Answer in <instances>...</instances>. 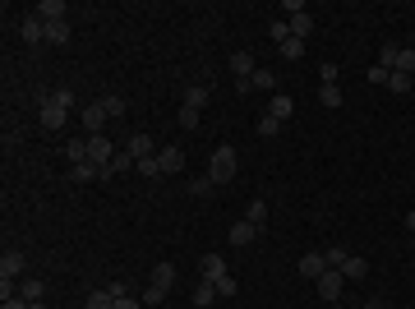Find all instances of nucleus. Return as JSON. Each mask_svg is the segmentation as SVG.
<instances>
[{"mask_svg": "<svg viewBox=\"0 0 415 309\" xmlns=\"http://www.w3.org/2000/svg\"><path fill=\"white\" fill-rule=\"evenodd\" d=\"M300 273H305V277H314V281H319L323 273H328V259H323L319 249H309V254H300Z\"/></svg>", "mask_w": 415, "mask_h": 309, "instance_id": "obj_9", "label": "nucleus"}, {"mask_svg": "<svg viewBox=\"0 0 415 309\" xmlns=\"http://www.w3.org/2000/svg\"><path fill=\"white\" fill-rule=\"evenodd\" d=\"M134 171H138V175H148V180H157V175H162V167H157V153H153V157H143Z\"/></svg>", "mask_w": 415, "mask_h": 309, "instance_id": "obj_35", "label": "nucleus"}, {"mask_svg": "<svg viewBox=\"0 0 415 309\" xmlns=\"http://www.w3.org/2000/svg\"><path fill=\"white\" fill-rule=\"evenodd\" d=\"M70 175H74L78 185H88V180H102V167H92V162H78V167H70Z\"/></svg>", "mask_w": 415, "mask_h": 309, "instance_id": "obj_20", "label": "nucleus"}, {"mask_svg": "<svg viewBox=\"0 0 415 309\" xmlns=\"http://www.w3.org/2000/svg\"><path fill=\"white\" fill-rule=\"evenodd\" d=\"M406 231L415 235V208H411V213H406Z\"/></svg>", "mask_w": 415, "mask_h": 309, "instance_id": "obj_47", "label": "nucleus"}, {"mask_svg": "<svg viewBox=\"0 0 415 309\" xmlns=\"http://www.w3.org/2000/svg\"><path fill=\"white\" fill-rule=\"evenodd\" d=\"M46 42H51V47H65V42H70V19H61V23H46Z\"/></svg>", "mask_w": 415, "mask_h": 309, "instance_id": "obj_19", "label": "nucleus"}, {"mask_svg": "<svg viewBox=\"0 0 415 309\" xmlns=\"http://www.w3.org/2000/svg\"><path fill=\"white\" fill-rule=\"evenodd\" d=\"M254 129H259L263 139H273V134H281V120H273V116H268V111H263V120L254 125Z\"/></svg>", "mask_w": 415, "mask_h": 309, "instance_id": "obj_33", "label": "nucleus"}, {"mask_svg": "<svg viewBox=\"0 0 415 309\" xmlns=\"http://www.w3.org/2000/svg\"><path fill=\"white\" fill-rule=\"evenodd\" d=\"M341 277H346V281H360V277H369V263L360 259V254H346V263H341Z\"/></svg>", "mask_w": 415, "mask_h": 309, "instance_id": "obj_16", "label": "nucleus"}, {"mask_svg": "<svg viewBox=\"0 0 415 309\" xmlns=\"http://www.w3.org/2000/svg\"><path fill=\"white\" fill-rule=\"evenodd\" d=\"M32 14L42 19V23H61V19H70V5H65V0H42Z\"/></svg>", "mask_w": 415, "mask_h": 309, "instance_id": "obj_7", "label": "nucleus"}, {"mask_svg": "<svg viewBox=\"0 0 415 309\" xmlns=\"http://www.w3.org/2000/svg\"><path fill=\"white\" fill-rule=\"evenodd\" d=\"M83 309H116V295H111L107 286H97V291L88 295V305H83Z\"/></svg>", "mask_w": 415, "mask_h": 309, "instance_id": "obj_22", "label": "nucleus"}, {"mask_svg": "<svg viewBox=\"0 0 415 309\" xmlns=\"http://www.w3.org/2000/svg\"><path fill=\"white\" fill-rule=\"evenodd\" d=\"M65 120H70V111H65V107H56L51 97H42V125H46V129H61Z\"/></svg>", "mask_w": 415, "mask_h": 309, "instance_id": "obj_11", "label": "nucleus"}, {"mask_svg": "<svg viewBox=\"0 0 415 309\" xmlns=\"http://www.w3.org/2000/svg\"><path fill=\"white\" fill-rule=\"evenodd\" d=\"M387 88H392V93H411L415 78H411V74H392V78H387Z\"/></svg>", "mask_w": 415, "mask_h": 309, "instance_id": "obj_36", "label": "nucleus"}, {"mask_svg": "<svg viewBox=\"0 0 415 309\" xmlns=\"http://www.w3.org/2000/svg\"><path fill=\"white\" fill-rule=\"evenodd\" d=\"M111 116L102 111V102H92V107H83V129H88V139L92 134H102V125H107Z\"/></svg>", "mask_w": 415, "mask_h": 309, "instance_id": "obj_8", "label": "nucleus"}, {"mask_svg": "<svg viewBox=\"0 0 415 309\" xmlns=\"http://www.w3.org/2000/svg\"><path fill=\"white\" fill-rule=\"evenodd\" d=\"M235 291H240V281H235V277H222V281H217V295H226V300H231Z\"/></svg>", "mask_w": 415, "mask_h": 309, "instance_id": "obj_42", "label": "nucleus"}, {"mask_svg": "<svg viewBox=\"0 0 415 309\" xmlns=\"http://www.w3.org/2000/svg\"><path fill=\"white\" fill-rule=\"evenodd\" d=\"M341 286H346L341 268H328V273L319 277V295H323V300H341Z\"/></svg>", "mask_w": 415, "mask_h": 309, "instance_id": "obj_5", "label": "nucleus"}, {"mask_svg": "<svg viewBox=\"0 0 415 309\" xmlns=\"http://www.w3.org/2000/svg\"><path fill=\"white\" fill-rule=\"evenodd\" d=\"M19 37H23V42L32 47V42H42V37H46V23H42L37 14H28L23 23H19Z\"/></svg>", "mask_w": 415, "mask_h": 309, "instance_id": "obj_13", "label": "nucleus"}, {"mask_svg": "<svg viewBox=\"0 0 415 309\" xmlns=\"http://www.w3.org/2000/svg\"><path fill=\"white\" fill-rule=\"evenodd\" d=\"M42 291H46V286H42V281H37V277H28V281H23V286H19V295H23L28 305H32V300H42Z\"/></svg>", "mask_w": 415, "mask_h": 309, "instance_id": "obj_30", "label": "nucleus"}, {"mask_svg": "<svg viewBox=\"0 0 415 309\" xmlns=\"http://www.w3.org/2000/svg\"><path fill=\"white\" fill-rule=\"evenodd\" d=\"M157 167H162V175H175V171L184 167V153L180 148H162V153H157Z\"/></svg>", "mask_w": 415, "mask_h": 309, "instance_id": "obj_14", "label": "nucleus"}, {"mask_svg": "<svg viewBox=\"0 0 415 309\" xmlns=\"http://www.w3.org/2000/svg\"><path fill=\"white\" fill-rule=\"evenodd\" d=\"M125 107H129V102H125V97H116V93L102 97V111H107V116H125Z\"/></svg>", "mask_w": 415, "mask_h": 309, "instance_id": "obj_31", "label": "nucleus"}, {"mask_svg": "<svg viewBox=\"0 0 415 309\" xmlns=\"http://www.w3.org/2000/svg\"><path fill=\"white\" fill-rule=\"evenodd\" d=\"M213 300H217V286H213V281H203V277H199V291H194V305H199V309H208Z\"/></svg>", "mask_w": 415, "mask_h": 309, "instance_id": "obj_28", "label": "nucleus"}, {"mask_svg": "<svg viewBox=\"0 0 415 309\" xmlns=\"http://www.w3.org/2000/svg\"><path fill=\"white\" fill-rule=\"evenodd\" d=\"M319 78H323V83H337V65L323 61V65H319Z\"/></svg>", "mask_w": 415, "mask_h": 309, "instance_id": "obj_43", "label": "nucleus"}, {"mask_svg": "<svg viewBox=\"0 0 415 309\" xmlns=\"http://www.w3.org/2000/svg\"><path fill=\"white\" fill-rule=\"evenodd\" d=\"M171 286H175V268H171V263H157L153 281H148V291H143V305H148V309L162 305V300L171 295Z\"/></svg>", "mask_w": 415, "mask_h": 309, "instance_id": "obj_1", "label": "nucleus"}, {"mask_svg": "<svg viewBox=\"0 0 415 309\" xmlns=\"http://www.w3.org/2000/svg\"><path fill=\"white\" fill-rule=\"evenodd\" d=\"M281 56H286V61H300V56H305V42H300V37H286V42H281Z\"/></svg>", "mask_w": 415, "mask_h": 309, "instance_id": "obj_32", "label": "nucleus"}, {"mask_svg": "<svg viewBox=\"0 0 415 309\" xmlns=\"http://www.w3.org/2000/svg\"><path fill=\"white\" fill-rule=\"evenodd\" d=\"M254 235H259V226H254V222H235V226H231V245L245 249V245H254Z\"/></svg>", "mask_w": 415, "mask_h": 309, "instance_id": "obj_15", "label": "nucleus"}, {"mask_svg": "<svg viewBox=\"0 0 415 309\" xmlns=\"http://www.w3.org/2000/svg\"><path fill=\"white\" fill-rule=\"evenodd\" d=\"M245 222L263 226V222H268V203H263V199H254V203H249V217H245Z\"/></svg>", "mask_w": 415, "mask_h": 309, "instance_id": "obj_34", "label": "nucleus"}, {"mask_svg": "<svg viewBox=\"0 0 415 309\" xmlns=\"http://www.w3.org/2000/svg\"><path fill=\"white\" fill-rule=\"evenodd\" d=\"M19 273H23V254L19 249H5L0 254V277H19Z\"/></svg>", "mask_w": 415, "mask_h": 309, "instance_id": "obj_18", "label": "nucleus"}, {"mask_svg": "<svg viewBox=\"0 0 415 309\" xmlns=\"http://www.w3.org/2000/svg\"><path fill=\"white\" fill-rule=\"evenodd\" d=\"M199 277L213 281V286L222 277H231V273H226V259H222V254H203V259H199Z\"/></svg>", "mask_w": 415, "mask_h": 309, "instance_id": "obj_4", "label": "nucleus"}, {"mask_svg": "<svg viewBox=\"0 0 415 309\" xmlns=\"http://www.w3.org/2000/svg\"><path fill=\"white\" fill-rule=\"evenodd\" d=\"M28 309H46V305H42V300H32V305H28Z\"/></svg>", "mask_w": 415, "mask_h": 309, "instance_id": "obj_49", "label": "nucleus"}, {"mask_svg": "<svg viewBox=\"0 0 415 309\" xmlns=\"http://www.w3.org/2000/svg\"><path fill=\"white\" fill-rule=\"evenodd\" d=\"M392 74H411V78H415V51H411V47H401V51H397V65H392Z\"/></svg>", "mask_w": 415, "mask_h": 309, "instance_id": "obj_21", "label": "nucleus"}, {"mask_svg": "<svg viewBox=\"0 0 415 309\" xmlns=\"http://www.w3.org/2000/svg\"><path fill=\"white\" fill-rule=\"evenodd\" d=\"M323 259H328V268H341V263H346V249L332 245V249H323Z\"/></svg>", "mask_w": 415, "mask_h": 309, "instance_id": "obj_40", "label": "nucleus"}, {"mask_svg": "<svg viewBox=\"0 0 415 309\" xmlns=\"http://www.w3.org/2000/svg\"><path fill=\"white\" fill-rule=\"evenodd\" d=\"M65 157H70L74 167H78V162H88V139H70V143H65Z\"/></svg>", "mask_w": 415, "mask_h": 309, "instance_id": "obj_26", "label": "nucleus"}, {"mask_svg": "<svg viewBox=\"0 0 415 309\" xmlns=\"http://www.w3.org/2000/svg\"><path fill=\"white\" fill-rule=\"evenodd\" d=\"M397 51H401L397 42H387V47L379 51V65H383V70H392V65H397Z\"/></svg>", "mask_w": 415, "mask_h": 309, "instance_id": "obj_38", "label": "nucleus"}, {"mask_svg": "<svg viewBox=\"0 0 415 309\" xmlns=\"http://www.w3.org/2000/svg\"><path fill=\"white\" fill-rule=\"evenodd\" d=\"M116 153H120V148H116L107 134H92V139H88V162H92V167H107Z\"/></svg>", "mask_w": 415, "mask_h": 309, "instance_id": "obj_3", "label": "nucleus"}, {"mask_svg": "<svg viewBox=\"0 0 415 309\" xmlns=\"http://www.w3.org/2000/svg\"><path fill=\"white\" fill-rule=\"evenodd\" d=\"M319 102H323L328 111H337V107H341V88H337V83H323V88H319Z\"/></svg>", "mask_w": 415, "mask_h": 309, "instance_id": "obj_24", "label": "nucleus"}, {"mask_svg": "<svg viewBox=\"0 0 415 309\" xmlns=\"http://www.w3.org/2000/svg\"><path fill=\"white\" fill-rule=\"evenodd\" d=\"M180 125H184V129H194V125H199V111H194V107H180Z\"/></svg>", "mask_w": 415, "mask_h": 309, "instance_id": "obj_44", "label": "nucleus"}, {"mask_svg": "<svg viewBox=\"0 0 415 309\" xmlns=\"http://www.w3.org/2000/svg\"><path fill=\"white\" fill-rule=\"evenodd\" d=\"M208 180H213V185L235 180V148H231V143H222V148L213 153V162H208Z\"/></svg>", "mask_w": 415, "mask_h": 309, "instance_id": "obj_2", "label": "nucleus"}, {"mask_svg": "<svg viewBox=\"0 0 415 309\" xmlns=\"http://www.w3.org/2000/svg\"><path fill=\"white\" fill-rule=\"evenodd\" d=\"M309 32H314V14L305 10V14H295V19H291V37H300V42H305Z\"/></svg>", "mask_w": 415, "mask_h": 309, "instance_id": "obj_23", "label": "nucleus"}, {"mask_svg": "<svg viewBox=\"0 0 415 309\" xmlns=\"http://www.w3.org/2000/svg\"><path fill=\"white\" fill-rule=\"evenodd\" d=\"M268 116H273V120H281V125H286V120H291V116H295V102H291V97H286V93H273V102H268Z\"/></svg>", "mask_w": 415, "mask_h": 309, "instance_id": "obj_10", "label": "nucleus"}, {"mask_svg": "<svg viewBox=\"0 0 415 309\" xmlns=\"http://www.w3.org/2000/svg\"><path fill=\"white\" fill-rule=\"evenodd\" d=\"M0 309H28V300H23V295H14V300H0Z\"/></svg>", "mask_w": 415, "mask_h": 309, "instance_id": "obj_46", "label": "nucleus"}, {"mask_svg": "<svg viewBox=\"0 0 415 309\" xmlns=\"http://www.w3.org/2000/svg\"><path fill=\"white\" fill-rule=\"evenodd\" d=\"M125 153L134 157V162H143V157H153L157 148H153V139H148V134H134V139L125 143Z\"/></svg>", "mask_w": 415, "mask_h": 309, "instance_id": "obj_17", "label": "nucleus"}, {"mask_svg": "<svg viewBox=\"0 0 415 309\" xmlns=\"http://www.w3.org/2000/svg\"><path fill=\"white\" fill-rule=\"evenodd\" d=\"M254 51H231V74L235 78H245V83H254Z\"/></svg>", "mask_w": 415, "mask_h": 309, "instance_id": "obj_6", "label": "nucleus"}, {"mask_svg": "<svg viewBox=\"0 0 415 309\" xmlns=\"http://www.w3.org/2000/svg\"><path fill=\"white\" fill-rule=\"evenodd\" d=\"M254 88H268V93H273V88H277V74H273V70H254Z\"/></svg>", "mask_w": 415, "mask_h": 309, "instance_id": "obj_37", "label": "nucleus"}, {"mask_svg": "<svg viewBox=\"0 0 415 309\" xmlns=\"http://www.w3.org/2000/svg\"><path fill=\"white\" fill-rule=\"evenodd\" d=\"M46 97H51L56 107H65V111H74V102H78V93H74V88H51Z\"/></svg>", "mask_w": 415, "mask_h": 309, "instance_id": "obj_25", "label": "nucleus"}, {"mask_svg": "<svg viewBox=\"0 0 415 309\" xmlns=\"http://www.w3.org/2000/svg\"><path fill=\"white\" fill-rule=\"evenodd\" d=\"M134 167H138V162L120 148V153H116V157L107 162V167H102V180H111V175H125V171H134Z\"/></svg>", "mask_w": 415, "mask_h": 309, "instance_id": "obj_12", "label": "nucleus"}, {"mask_svg": "<svg viewBox=\"0 0 415 309\" xmlns=\"http://www.w3.org/2000/svg\"><path fill=\"white\" fill-rule=\"evenodd\" d=\"M387 78H392V70H383V65H369V83H379V88H387Z\"/></svg>", "mask_w": 415, "mask_h": 309, "instance_id": "obj_39", "label": "nucleus"}, {"mask_svg": "<svg viewBox=\"0 0 415 309\" xmlns=\"http://www.w3.org/2000/svg\"><path fill=\"white\" fill-rule=\"evenodd\" d=\"M116 309H148L143 300H134V295H125V300H116Z\"/></svg>", "mask_w": 415, "mask_h": 309, "instance_id": "obj_45", "label": "nucleus"}, {"mask_svg": "<svg viewBox=\"0 0 415 309\" xmlns=\"http://www.w3.org/2000/svg\"><path fill=\"white\" fill-rule=\"evenodd\" d=\"M184 107L203 111V107H208V88H184Z\"/></svg>", "mask_w": 415, "mask_h": 309, "instance_id": "obj_29", "label": "nucleus"}, {"mask_svg": "<svg viewBox=\"0 0 415 309\" xmlns=\"http://www.w3.org/2000/svg\"><path fill=\"white\" fill-rule=\"evenodd\" d=\"M365 309H392V305H379V300H374V305H365Z\"/></svg>", "mask_w": 415, "mask_h": 309, "instance_id": "obj_48", "label": "nucleus"}, {"mask_svg": "<svg viewBox=\"0 0 415 309\" xmlns=\"http://www.w3.org/2000/svg\"><path fill=\"white\" fill-rule=\"evenodd\" d=\"M189 194H194V199H203V194H213V180H208V175H199V180L189 185Z\"/></svg>", "mask_w": 415, "mask_h": 309, "instance_id": "obj_41", "label": "nucleus"}, {"mask_svg": "<svg viewBox=\"0 0 415 309\" xmlns=\"http://www.w3.org/2000/svg\"><path fill=\"white\" fill-rule=\"evenodd\" d=\"M268 37H273L277 47H281V42L291 37V19H273V23H268Z\"/></svg>", "mask_w": 415, "mask_h": 309, "instance_id": "obj_27", "label": "nucleus"}]
</instances>
